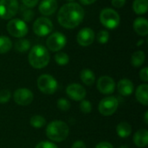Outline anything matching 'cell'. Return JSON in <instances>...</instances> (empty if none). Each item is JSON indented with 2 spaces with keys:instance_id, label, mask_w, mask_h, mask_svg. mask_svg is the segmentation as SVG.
Masks as SVG:
<instances>
[{
  "instance_id": "1",
  "label": "cell",
  "mask_w": 148,
  "mask_h": 148,
  "mask_svg": "<svg viewBox=\"0 0 148 148\" xmlns=\"http://www.w3.org/2000/svg\"><path fill=\"white\" fill-rule=\"evenodd\" d=\"M85 11L77 3H68L62 5L57 14V20L61 26L65 29H74L83 20Z\"/></svg>"
},
{
  "instance_id": "2",
  "label": "cell",
  "mask_w": 148,
  "mask_h": 148,
  "mask_svg": "<svg viewBox=\"0 0 148 148\" xmlns=\"http://www.w3.org/2000/svg\"><path fill=\"white\" fill-rule=\"evenodd\" d=\"M29 63L31 67L36 69L45 68L50 60V56L47 48L42 45L37 44L30 49L28 56Z\"/></svg>"
},
{
  "instance_id": "3",
  "label": "cell",
  "mask_w": 148,
  "mask_h": 148,
  "mask_svg": "<svg viewBox=\"0 0 148 148\" xmlns=\"http://www.w3.org/2000/svg\"><path fill=\"white\" fill-rule=\"evenodd\" d=\"M69 134V127L67 123L62 121H53L46 127L47 137L55 142H62L65 140Z\"/></svg>"
},
{
  "instance_id": "4",
  "label": "cell",
  "mask_w": 148,
  "mask_h": 148,
  "mask_svg": "<svg viewBox=\"0 0 148 148\" xmlns=\"http://www.w3.org/2000/svg\"><path fill=\"white\" fill-rule=\"evenodd\" d=\"M100 21L101 24L107 29H114L119 26L121 23V17L118 12L114 9L105 8L101 11Z\"/></svg>"
},
{
  "instance_id": "5",
  "label": "cell",
  "mask_w": 148,
  "mask_h": 148,
  "mask_svg": "<svg viewBox=\"0 0 148 148\" xmlns=\"http://www.w3.org/2000/svg\"><path fill=\"white\" fill-rule=\"evenodd\" d=\"M6 29L10 36L16 38L24 37L29 31L26 23L19 18H14L10 20L7 23Z\"/></svg>"
},
{
  "instance_id": "6",
  "label": "cell",
  "mask_w": 148,
  "mask_h": 148,
  "mask_svg": "<svg viewBox=\"0 0 148 148\" xmlns=\"http://www.w3.org/2000/svg\"><path fill=\"white\" fill-rule=\"evenodd\" d=\"M37 87L42 93L45 95H53L58 88V83L52 75L43 74L37 79Z\"/></svg>"
},
{
  "instance_id": "7",
  "label": "cell",
  "mask_w": 148,
  "mask_h": 148,
  "mask_svg": "<svg viewBox=\"0 0 148 148\" xmlns=\"http://www.w3.org/2000/svg\"><path fill=\"white\" fill-rule=\"evenodd\" d=\"M118 107L119 101L117 98L114 96H108L100 101L98 105V110L103 116H111L116 112Z\"/></svg>"
},
{
  "instance_id": "8",
  "label": "cell",
  "mask_w": 148,
  "mask_h": 148,
  "mask_svg": "<svg viewBox=\"0 0 148 148\" xmlns=\"http://www.w3.org/2000/svg\"><path fill=\"white\" fill-rule=\"evenodd\" d=\"M32 28L34 33L36 36L43 37L51 33L53 29V23L49 18L45 16H42V17H38L34 22Z\"/></svg>"
},
{
  "instance_id": "9",
  "label": "cell",
  "mask_w": 148,
  "mask_h": 148,
  "mask_svg": "<svg viewBox=\"0 0 148 148\" xmlns=\"http://www.w3.org/2000/svg\"><path fill=\"white\" fill-rule=\"evenodd\" d=\"M17 0H0V17L3 19L12 18L18 11Z\"/></svg>"
},
{
  "instance_id": "10",
  "label": "cell",
  "mask_w": 148,
  "mask_h": 148,
  "mask_svg": "<svg viewBox=\"0 0 148 148\" xmlns=\"http://www.w3.org/2000/svg\"><path fill=\"white\" fill-rule=\"evenodd\" d=\"M67 44V37L61 32H55L51 34L47 41V48L53 52H58L62 49Z\"/></svg>"
},
{
  "instance_id": "11",
  "label": "cell",
  "mask_w": 148,
  "mask_h": 148,
  "mask_svg": "<svg viewBox=\"0 0 148 148\" xmlns=\"http://www.w3.org/2000/svg\"><path fill=\"white\" fill-rule=\"evenodd\" d=\"M14 101L19 106H28L34 100V95L28 88H18L13 94Z\"/></svg>"
},
{
  "instance_id": "12",
  "label": "cell",
  "mask_w": 148,
  "mask_h": 148,
  "mask_svg": "<svg viewBox=\"0 0 148 148\" xmlns=\"http://www.w3.org/2000/svg\"><path fill=\"white\" fill-rule=\"evenodd\" d=\"M67 95L75 101H81L85 99L87 95L86 89L83 86L78 83H71L66 88Z\"/></svg>"
},
{
  "instance_id": "13",
  "label": "cell",
  "mask_w": 148,
  "mask_h": 148,
  "mask_svg": "<svg viewBox=\"0 0 148 148\" xmlns=\"http://www.w3.org/2000/svg\"><path fill=\"white\" fill-rule=\"evenodd\" d=\"M96 86H97V89L103 95L113 94L116 87L114 80L108 75L101 76L97 81Z\"/></svg>"
},
{
  "instance_id": "14",
  "label": "cell",
  "mask_w": 148,
  "mask_h": 148,
  "mask_svg": "<svg viewBox=\"0 0 148 148\" xmlns=\"http://www.w3.org/2000/svg\"><path fill=\"white\" fill-rule=\"evenodd\" d=\"M95 37V34L92 29L83 28L78 32L76 36V41L81 46L87 47L94 42Z\"/></svg>"
},
{
  "instance_id": "15",
  "label": "cell",
  "mask_w": 148,
  "mask_h": 148,
  "mask_svg": "<svg viewBox=\"0 0 148 148\" xmlns=\"http://www.w3.org/2000/svg\"><path fill=\"white\" fill-rule=\"evenodd\" d=\"M58 7L56 0H42L39 4V11L43 16H50L54 14Z\"/></svg>"
},
{
  "instance_id": "16",
  "label": "cell",
  "mask_w": 148,
  "mask_h": 148,
  "mask_svg": "<svg viewBox=\"0 0 148 148\" xmlns=\"http://www.w3.org/2000/svg\"><path fill=\"white\" fill-rule=\"evenodd\" d=\"M117 89L120 95H121L122 96H129L134 93V86L132 81H130L129 79L124 78L118 82Z\"/></svg>"
},
{
  "instance_id": "17",
  "label": "cell",
  "mask_w": 148,
  "mask_h": 148,
  "mask_svg": "<svg viewBox=\"0 0 148 148\" xmlns=\"http://www.w3.org/2000/svg\"><path fill=\"white\" fill-rule=\"evenodd\" d=\"M134 29L138 35L141 36H147L148 34V21L147 18H136L134 22Z\"/></svg>"
},
{
  "instance_id": "18",
  "label": "cell",
  "mask_w": 148,
  "mask_h": 148,
  "mask_svg": "<svg viewBox=\"0 0 148 148\" xmlns=\"http://www.w3.org/2000/svg\"><path fill=\"white\" fill-rule=\"evenodd\" d=\"M133 140L138 147H146L148 145V131L145 128L138 130L134 135Z\"/></svg>"
},
{
  "instance_id": "19",
  "label": "cell",
  "mask_w": 148,
  "mask_h": 148,
  "mask_svg": "<svg viewBox=\"0 0 148 148\" xmlns=\"http://www.w3.org/2000/svg\"><path fill=\"white\" fill-rule=\"evenodd\" d=\"M136 100L143 106L148 105V85L144 83L140 85L135 92Z\"/></svg>"
},
{
  "instance_id": "20",
  "label": "cell",
  "mask_w": 148,
  "mask_h": 148,
  "mask_svg": "<svg viewBox=\"0 0 148 148\" xmlns=\"http://www.w3.org/2000/svg\"><path fill=\"white\" fill-rule=\"evenodd\" d=\"M116 133L121 138H127L132 134V127L127 121H121L116 127Z\"/></svg>"
},
{
  "instance_id": "21",
  "label": "cell",
  "mask_w": 148,
  "mask_h": 148,
  "mask_svg": "<svg viewBox=\"0 0 148 148\" xmlns=\"http://www.w3.org/2000/svg\"><path fill=\"white\" fill-rule=\"evenodd\" d=\"M82 82L87 86H92L95 82V75L89 69H84L80 74Z\"/></svg>"
},
{
  "instance_id": "22",
  "label": "cell",
  "mask_w": 148,
  "mask_h": 148,
  "mask_svg": "<svg viewBox=\"0 0 148 148\" xmlns=\"http://www.w3.org/2000/svg\"><path fill=\"white\" fill-rule=\"evenodd\" d=\"M133 10L137 15H144L147 12L148 0H134Z\"/></svg>"
},
{
  "instance_id": "23",
  "label": "cell",
  "mask_w": 148,
  "mask_h": 148,
  "mask_svg": "<svg viewBox=\"0 0 148 148\" xmlns=\"http://www.w3.org/2000/svg\"><path fill=\"white\" fill-rule=\"evenodd\" d=\"M145 59H146V55L145 53L142 51V50H138V51H135L133 55H132V57H131V63L134 67L135 68H138V67H140L144 62H145Z\"/></svg>"
},
{
  "instance_id": "24",
  "label": "cell",
  "mask_w": 148,
  "mask_h": 148,
  "mask_svg": "<svg viewBox=\"0 0 148 148\" xmlns=\"http://www.w3.org/2000/svg\"><path fill=\"white\" fill-rule=\"evenodd\" d=\"M30 49V42L28 39L25 38H19L15 42V49L20 53H23L28 51Z\"/></svg>"
},
{
  "instance_id": "25",
  "label": "cell",
  "mask_w": 148,
  "mask_h": 148,
  "mask_svg": "<svg viewBox=\"0 0 148 148\" xmlns=\"http://www.w3.org/2000/svg\"><path fill=\"white\" fill-rule=\"evenodd\" d=\"M12 48L11 40L5 36H0V54H5L9 52Z\"/></svg>"
},
{
  "instance_id": "26",
  "label": "cell",
  "mask_w": 148,
  "mask_h": 148,
  "mask_svg": "<svg viewBox=\"0 0 148 148\" xmlns=\"http://www.w3.org/2000/svg\"><path fill=\"white\" fill-rule=\"evenodd\" d=\"M29 124L34 128H42L46 124V120L42 115H33L29 120Z\"/></svg>"
},
{
  "instance_id": "27",
  "label": "cell",
  "mask_w": 148,
  "mask_h": 148,
  "mask_svg": "<svg viewBox=\"0 0 148 148\" xmlns=\"http://www.w3.org/2000/svg\"><path fill=\"white\" fill-rule=\"evenodd\" d=\"M20 12L23 17V21L24 22H29L34 18V11L26 6H22L20 9Z\"/></svg>"
},
{
  "instance_id": "28",
  "label": "cell",
  "mask_w": 148,
  "mask_h": 148,
  "mask_svg": "<svg viewBox=\"0 0 148 148\" xmlns=\"http://www.w3.org/2000/svg\"><path fill=\"white\" fill-rule=\"evenodd\" d=\"M55 61L60 66H65L69 62V56L64 52H58L55 55Z\"/></svg>"
},
{
  "instance_id": "29",
  "label": "cell",
  "mask_w": 148,
  "mask_h": 148,
  "mask_svg": "<svg viewBox=\"0 0 148 148\" xmlns=\"http://www.w3.org/2000/svg\"><path fill=\"white\" fill-rule=\"evenodd\" d=\"M57 108L62 111H68L70 108V101L65 98H60L56 102Z\"/></svg>"
},
{
  "instance_id": "30",
  "label": "cell",
  "mask_w": 148,
  "mask_h": 148,
  "mask_svg": "<svg viewBox=\"0 0 148 148\" xmlns=\"http://www.w3.org/2000/svg\"><path fill=\"white\" fill-rule=\"evenodd\" d=\"M96 38L99 43L105 44L109 40V33L107 30H100L97 34Z\"/></svg>"
},
{
  "instance_id": "31",
  "label": "cell",
  "mask_w": 148,
  "mask_h": 148,
  "mask_svg": "<svg viewBox=\"0 0 148 148\" xmlns=\"http://www.w3.org/2000/svg\"><path fill=\"white\" fill-rule=\"evenodd\" d=\"M80 109L83 114H89L92 111V104L88 100H82L81 101V104H80Z\"/></svg>"
},
{
  "instance_id": "32",
  "label": "cell",
  "mask_w": 148,
  "mask_h": 148,
  "mask_svg": "<svg viewBox=\"0 0 148 148\" xmlns=\"http://www.w3.org/2000/svg\"><path fill=\"white\" fill-rule=\"evenodd\" d=\"M10 91L8 89H3L0 90V103L1 104H4L7 103L10 99Z\"/></svg>"
},
{
  "instance_id": "33",
  "label": "cell",
  "mask_w": 148,
  "mask_h": 148,
  "mask_svg": "<svg viewBox=\"0 0 148 148\" xmlns=\"http://www.w3.org/2000/svg\"><path fill=\"white\" fill-rule=\"evenodd\" d=\"M35 148H58L56 144L50 141H41L39 142Z\"/></svg>"
},
{
  "instance_id": "34",
  "label": "cell",
  "mask_w": 148,
  "mask_h": 148,
  "mask_svg": "<svg viewBox=\"0 0 148 148\" xmlns=\"http://www.w3.org/2000/svg\"><path fill=\"white\" fill-rule=\"evenodd\" d=\"M140 78L141 81L147 82H148V69L147 67L143 68L140 71Z\"/></svg>"
},
{
  "instance_id": "35",
  "label": "cell",
  "mask_w": 148,
  "mask_h": 148,
  "mask_svg": "<svg viewBox=\"0 0 148 148\" xmlns=\"http://www.w3.org/2000/svg\"><path fill=\"white\" fill-rule=\"evenodd\" d=\"M38 1L39 0H22L23 4L24 6L28 7V8H33V7H35L37 4Z\"/></svg>"
},
{
  "instance_id": "36",
  "label": "cell",
  "mask_w": 148,
  "mask_h": 148,
  "mask_svg": "<svg viewBox=\"0 0 148 148\" xmlns=\"http://www.w3.org/2000/svg\"><path fill=\"white\" fill-rule=\"evenodd\" d=\"M111 3L114 8H122L126 3V0H112Z\"/></svg>"
},
{
  "instance_id": "37",
  "label": "cell",
  "mask_w": 148,
  "mask_h": 148,
  "mask_svg": "<svg viewBox=\"0 0 148 148\" xmlns=\"http://www.w3.org/2000/svg\"><path fill=\"white\" fill-rule=\"evenodd\" d=\"M95 148H114L113 145L109 142H107V141H102V142H100L98 143L95 147Z\"/></svg>"
},
{
  "instance_id": "38",
  "label": "cell",
  "mask_w": 148,
  "mask_h": 148,
  "mask_svg": "<svg viewBox=\"0 0 148 148\" xmlns=\"http://www.w3.org/2000/svg\"><path fill=\"white\" fill-rule=\"evenodd\" d=\"M71 148H87V147L82 140H76L73 143Z\"/></svg>"
},
{
  "instance_id": "39",
  "label": "cell",
  "mask_w": 148,
  "mask_h": 148,
  "mask_svg": "<svg viewBox=\"0 0 148 148\" xmlns=\"http://www.w3.org/2000/svg\"><path fill=\"white\" fill-rule=\"evenodd\" d=\"M79 1L83 5H90L92 3H94L96 0H79Z\"/></svg>"
},
{
  "instance_id": "40",
  "label": "cell",
  "mask_w": 148,
  "mask_h": 148,
  "mask_svg": "<svg viewBox=\"0 0 148 148\" xmlns=\"http://www.w3.org/2000/svg\"><path fill=\"white\" fill-rule=\"evenodd\" d=\"M144 121H145V123L147 125L148 124V111H146V113H145V116H144Z\"/></svg>"
},
{
  "instance_id": "41",
  "label": "cell",
  "mask_w": 148,
  "mask_h": 148,
  "mask_svg": "<svg viewBox=\"0 0 148 148\" xmlns=\"http://www.w3.org/2000/svg\"><path fill=\"white\" fill-rule=\"evenodd\" d=\"M120 148H129V147L127 145H122V146H121Z\"/></svg>"
},
{
  "instance_id": "42",
  "label": "cell",
  "mask_w": 148,
  "mask_h": 148,
  "mask_svg": "<svg viewBox=\"0 0 148 148\" xmlns=\"http://www.w3.org/2000/svg\"><path fill=\"white\" fill-rule=\"evenodd\" d=\"M142 43H143V40H140V42H139V43H138L137 45L139 46V45H140V44H142Z\"/></svg>"
},
{
  "instance_id": "43",
  "label": "cell",
  "mask_w": 148,
  "mask_h": 148,
  "mask_svg": "<svg viewBox=\"0 0 148 148\" xmlns=\"http://www.w3.org/2000/svg\"><path fill=\"white\" fill-rule=\"evenodd\" d=\"M66 1H68V2H69V3H71V2H73L74 0H66Z\"/></svg>"
}]
</instances>
